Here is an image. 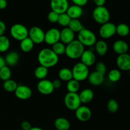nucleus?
Listing matches in <instances>:
<instances>
[{"label":"nucleus","instance_id":"obj_1","mask_svg":"<svg viewBox=\"0 0 130 130\" xmlns=\"http://www.w3.org/2000/svg\"><path fill=\"white\" fill-rule=\"evenodd\" d=\"M58 60V56L50 48H43L38 53V60L40 66L48 69L56 66Z\"/></svg>","mask_w":130,"mask_h":130},{"label":"nucleus","instance_id":"obj_2","mask_svg":"<svg viewBox=\"0 0 130 130\" xmlns=\"http://www.w3.org/2000/svg\"><path fill=\"white\" fill-rule=\"evenodd\" d=\"M85 46L77 39L67 44L66 47V55L71 59H77L81 58L85 51Z\"/></svg>","mask_w":130,"mask_h":130},{"label":"nucleus","instance_id":"obj_3","mask_svg":"<svg viewBox=\"0 0 130 130\" xmlns=\"http://www.w3.org/2000/svg\"><path fill=\"white\" fill-rule=\"evenodd\" d=\"M77 40L84 46H91L95 45L96 41V36L95 33L88 29L84 28L78 32Z\"/></svg>","mask_w":130,"mask_h":130},{"label":"nucleus","instance_id":"obj_4","mask_svg":"<svg viewBox=\"0 0 130 130\" xmlns=\"http://www.w3.org/2000/svg\"><path fill=\"white\" fill-rule=\"evenodd\" d=\"M92 16L95 22L102 25L109 22L110 14L105 6H96L93 11Z\"/></svg>","mask_w":130,"mask_h":130},{"label":"nucleus","instance_id":"obj_5","mask_svg":"<svg viewBox=\"0 0 130 130\" xmlns=\"http://www.w3.org/2000/svg\"><path fill=\"white\" fill-rule=\"evenodd\" d=\"M72 78L77 81H82L88 79L90 72L88 67L81 62H78L74 66L72 69Z\"/></svg>","mask_w":130,"mask_h":130},{"label":"nucleus","instance_id":"obj_6","mask_svg":"<svg viewBox=\"0 0 130 130\" xmlns=\"http://www.w3.org/2000/svg\"><path fill=\"white\" fill-rule=\"evenodd\" d=\"M10 34L14 39L21 41L29 36V30L23 24H15L10 28Z\"/></svg>","mask_w":130,"mask_h":130},{"label":"nucleus","instance_id":"obj_7","mask_svg":"<svg viewBox=\"0 0 130 130\" xmlns=\"http://www.w3.org/2000/svg\"><path fill=\"white\" fill-rule=\"evenodd\" d=\"M64 104L67 109L71 110H76L81 106L79 94L77 93L68 92L64 97Z\"/></svg>","mask_w":130,"mask_h":130},{"label":"nucleus","instance_id":"obj_8","mask_svg":"<svg viewBox=\"0 0 130 130\" xmlns=\"http://www.w3.org/2000/svg\"><path fill=\"white\" fill-rule=\"evenodd\" d=\"M45 32L38 26L32 27L29 30V38L34 44H41L44 41Z\"/></svg>","mask_w":130,"mask_h":130},{"label":"nucleus","instance_id":"obj_9","mask_svg":"<svg viewBox=\"0 0 130 130\" xmlns=\"http://www.w3.org/2000/svg\"><path fill=\"white\" fill-rule=\"evenodd\" d=\"M115 34H116V25L110 22L102 24L99 29V34L104 39L111 38Z\"/></svg>","mask_w":130,"mask_h":130},{"label":"nucleus","instance_id":"obj_10","mask_svg":"<svg viewBox=\"0 0 130 130\" xmlns=\"http://www.w3.org/2000/svg\"><path fill=\"white\" fill-rule=\"evenodd\" d=\"M60 39V30L57 28H51L45 32L44 41L48 44L53 45Z\"/></svg>","mask_w":130,"mask_h":130},{"label":"nucleus","instance_id":"obj_11","mask_svg":"<svg viewBox=\"0 0 130 130\" xmlns=\"http://www.w3.org/2000/svg\"><path fill=\"white\" fill-rule=\"evenodd\" d=\"M50 6L52 11L60 15L66 13L69 5L67 0H52L50 2Z\"/></svg>","mask_w":130,"mask_h":130},{"label":"nucleus","instance_id":"obj_12","mask_svg":"<svg viewBox=\"0 0 130 130\" xmlns=\"http://www.w3.org/2000/svg\"><path fill=\"white\" fill-rule=\"evenodd\" d=\"M37 89L40 93L43 95H50L54 91L52 81L48 79H43L39 81L37 85Z\"/></svg>","mask_w":130,"mask_h":130},{"label":"nucleus","instance_id":"obj_13","mask_svg":"<svg viewBox=\"0 0 130 130\" xmlns=\"http://www.w3.org/2000/svg\"><path fill=\"white\" fill-rule=\"evenodd\" d=\"M32 94V90L26 85H18L15 91V96L20 100H27L31 97Z\"/></svg>","mask_w":130,"mask_h":130},{"label":"nucleus","instance_id":"obj_14","mask_svg":"<svg viewBox=\"0 0 130 130\" xmlns=\"http://www.w3.org/2000/svg\"><path fill=\"white\" fill-rule=\"evenodd\" d=\"M75 111L76 118L80 121L86 122L90 119L91 117V110L90 108L85 105H81Z\"/></svg>","mask_w":130,"mask_h":130},{"label":"nucleus","instance_id":"obj_15","mask_svg":"<svg viewBox=\"0 0 130 130\" xmlns=\"http://www.w3.org/2000/svg\"><path fill=\"white\" fill-rule=\"evenodd\" d=\"M116 64L122 71H130V55L127 53L119 55L117 57Z\"/></svg>","mask_w":130,"mask_h":130},{"label":"nucleus","instance_id":"obj_16","mask_svg":"<svg viewBox=\"0 0 130 130\" xmlns=\"http://www.w3.org/2000/svg\"><path fill=\"white\" fill-rule=\"evenodd\" d=\"M75 33L68 27L60 30V41L64 44H68L74 40Z\"/></svg>","mask_w":130,"mask_h":130},{"label":"nucleus","instance_id":"obj_17","mask_svg":"<svg viewBox=\"0 0 130 130\" xmlns=\"http://www.w3.org/2000/svg\"><path fill=\"white\" fill-rule=\"evenodd\" d=\"M80 58H81V63L85 64L87 67L93 66L96 61V56L95 53L90 50L84 51Z\"/></svg>","mask_w":130,"mask_h":130},{"label":"nucleus","instance_id":"obj_18","mask_svg":"<svg viewBox=\"0 0 130 130\" xmlns=\"http://www.w3.org/2000/svg\"><path fill=\"white\" fill-rule=\"evenodd\" d=\"M112 48L115 53H118V55H122L127 53L129 49V46L125 41L119 39L114 42Z\"/></svg>","mask_w":130,"mask_h":130},{"label":"nucleus","instance_id":"obj_19","mask_svg":"<svg viewBox=\"0 0 130 130\" xmlns=\"http://www.w3.org/2000/svg\"><path fill=\"white\" fill-rule=\"evenodd\" d=\"M104 79H105L104 75L96 71H93V72H91L88 77L89 83L94 86H99V85H102L104 83Z\"/></svg>","mask_w":130,"mask_h":130},{"label":"nucleus","instance_id":"obj_20","mask_svg":"<svg viewBox=\"0 0 130 130\" xmlns=\"http://www.w3.org/2000/svg\"><path fill=\"white\" fill-rule=\"evenodd\" d=\"M83 8L76 5L69 6L66 13L69 15L71 19H78L83 15Z\"/></svg>","mask_w":130,"mask_h":130},{"label":"nucleus","instance_id":"obj_21","mask_svg":"<svg viewBox=\"0 0 130 130\" xmlns=\"http://www.w3.org/2000/svg\"><path fill=\"white\" fill-rule=\"evenodd\" d=\"M80 101L83 104H88L93 100L94 96V93L91 89L86 88L82 90L79 94Z\"/></svg>","mask_w":130,"mask_h":130},{"label":"nucleus","instance_id":"obj_22","mask_svg":"<svg viewBox=\"0 0 130 130\" xmlns=\"http://www.w3.org/2000/svg\"><path fill=\"white\" fill-rule=\"evenodd\" d=\"M54 125L57 130H69L71 127V124L68 119L62 117L55 119Z\"/></svg>","mask_w":130,"mask_h":130},{"label":"nucleus","instance_id":"obj_23","mask_svg":"<svg viewBox=\"0 0 130 130\" xmlns=\"http://www.w3.org/2000/svg\"><path fill=\"white\" fill-rule=\"evenodd\" d=\"M19 60V55L17 52H11L8 53L5 58L6 64L10 66H15Z\"/></svg>","mask_w":130,"mask_h":130},{"label":"nucleus","instance_id":"obj_24","mask_svg":"<svg viewBox=\"0 0 130 130\" xmlns=\"http://www.w3.org/2000/svg\"><path fill=\"white\" fill-rule=\"evenodd\" d=\"M95 50L96 53L100 56H104L108 51V45L104 40H99L95 44Z\"/></svg>","mask_w":130,"mask_h":130},{"label":"nucleus","instance_id":"obj_25","mask_svg":"<svg viewBox=\"0 0 130 130\" xmlns=\"http://www.w3.org/2000/svg\"><path fill=\"white\" fill-rule=\"evenodd\" d=\"M34 43L32 41V40L29 37L22 40L20 43V49L25 53L30 52L34 48Z\"/></svg>","mask_w":130,"mask_h":130},{"label":"nucleus","instance_id":"obj_26","mask_svg":"<svg viewBox=\"0 0 130 130\" xmlns=\"http://www.w3.org/2000/svg\"><path fill=\"white\" fill-rule=\"evenodd\" d=\"M58 77H59L60 81H67L71 80L72 78V70L69 69V68H62L58 72Z\"/></svg>","mask_w":130,"mask_h":130},{"label":"nucleus","instance_id":"obj_27","mask_svg":"<svg viewBox=\"0 0 130 130\" xmlns=\"http://www.w3.org/2000/svg\"><path fill=\"white\" fill-rule=\"evenodd\" d=\"M34 74L35 77L38 79H40V81L45 79L48 74V69L43 67V66H39L37 67L34 70Z\"/></svg>","mask_w":130,"mask_h":130},{"label":"nucleus","instance_id":"obj_28","mask_svg":"<svg viewBox=\"0 0 130 130\" xmlns=\"http://www.w3.org/2000/svg\"><path fill=\"white\" fill-rule=\"evenodd\" d=\"M130 29L128 25L124 23L118 24L116 25V34L121 37H126L129 34Z\"/></svg>","mask_w":130,"mask_h":130},{"label":"nucleus","instance_id":"obj_29","mask_svg":"<svg viewBox=\"0 0 130 130\" xmlns=\"http://www.w3.org/2000/svg\"><path fill=\"white\" fill-rule=\"evenodd\" d=\"M68 27L71 29L74 33H78L79 32H80L83 29L85 28L83 25L82 23L78 19H71L68 25Z\"/></svg>","mask_w":130,"mask_h":130},{"label":"nucleus","instance_id":"obj_30","mask_svg":"<svg viewBox=\"0 0 130 130\" xmlns=\"http://www.w3.org/2000/svg\"><path fill=\"white\" fill-rule=\"evenodd\" d=\"M3 86L4 90L7 92H15L17 88L18 85L16 81L10 79L7 81H4Z\"/></svg>","mask_w":130,"mask_h":130},{"label":"nucleus","instance_id":"obj_31","mask_svg":"<svg viewBox=\"0 0 130 130\" xmlns=\"http://www.w3.org/2000/svg\"><path fill=\"white\" fill-rule=\"evenodd\" d=\"M80 88V83L79 81L72 79L67 83V89L70 93H77Z\"/></svg>","mask_w":130,"mask_h":130},{"label":"nucleus","instance_id":"obj_32","mask_svg":"<svg viewBox=\"0 0 130 130\" xmlns=\"http://www.w3.org/2000/svg\"><path fill=\"white\" fill-rule=\"evenodd\" d=\"M66 44L62 43L61 41H58L53 45H52V50L55 54H57L58 56L64 54L66 53Z\"/></svg>","mask_w":130,"mask_h":130},{"label":"nucleus","instance_id":"obj_33","mask_svg":"<svg viewBox=\"0 0 130 130\" xmlns=\"http://www.w3.org/2000/svg\"><path fill=\"white\" fill-rule=\"evenodd\" d=\"M10 46V41L8 38L5 36H0V52L3 53L9 49Z\"/></svg>","mask_w":130,"mask_h":130},{"label":"nucleus","instance_id":"obj_34","mask_svg":"<svg viewBox=\"0 0 130 130\" xmlns=\"http://www.w3.org/2000/svg\"><path fill=\"white\" fill-rule=\"evenodd\" d=\"M121 77V73L120 71L116 69H112L108 74V78L111 82L116 83L118 82Z\"/></svg>","mask_w":130,"mask_h":130},{"label":"nucleus","instance_id":"obj_35","mask_svg":"<svg viewBox=\"0 0 130 130\" xmlns=\"http://www.w3.org/2000/svg\"><path fill=\"white\" fill-rule=\"evenodd\" d=\"M11 76V71L9 67L5 66L0 69V79L5 81L10 79Z\"/></svg>","mask_w":130,"mask_h":130},{"label":"nucleus","instance_id":"obj_36","mask_svg":"<svg viewBox=\"0 0 130 130\" xmlns=\"http://www.w3.org/2000/svg\"><path fill=\"white\" fill-rule=\"evenodd\" d=\"M71 20V19L69 17V15L66 13H62L59 15L58 23L62 26L67 27H68Z\"/></svg>","mask_w":130,"mask_h":130},{"label":"nucleus","instance_id":"obj_37","mask_svg":"<svg viewBox=\"0 0 130 130\" xmlns=\"http://www.w3.org/2000/svg\"><path fill=\"white\" fill-rule=\"evenodd\" d=\"M107 109L110 113H116L119 109V104L115 99H110L107 103Z\"/></svg>","mask_w":130,"mask_h":130},{"label":"nucleus","instance_id":"obj_38","mask_svg":"<svg viewBox=\"0 0 130 130\" xmlns=\"http://www.w3.org/2000/svg\"><path fill=\"white\" fill-rule=\"evenodd\" d=\"M48 21L52 23L58 22V17H59V14L53 11H50L48 14Z\"/></svg>","mask_w":130,"mask_h":130},{"label":"nucleus","instance_id":"obj_39","mask_svg":"<svg viewBox=\"0 0 130 130\" xmlns=\"http://www.w3.org/2000/svg\"><path fill=\"white\" fill-rule=\"evenodd\" d=\"M96 71L105 76L107 72V67L104 62H98L96 64Z\"/></svg>","mask_w":130,"mask_h":130},{"label":"nucleus","instance_id":"obj_40","mask_svg":"<svg viewBox=\"0 0 130 130\" xmlns=\"http://www.w3.org/2000/svg\"><path fill=\"white\" fill-rule=\"evenodd\" d=\"M72 2L74 3V5H76L82 8L83 6H85L87 4L88 1L87 0H73Z\"/></svg>","mask_w":130,"mask_h":130},{"label":"nucleus","instance_id":"obj_41","mask_svg":"<svg viewBox=\"0 0 130 130\" xmlns=\"http://www.w3.org/2000/svg\"><path fill=\"white\" fill-rule=\"evenodd\" d=\"M21 128L23 130H30L31 129V124L29 122L24 121L21 123Z\"/></svg>","mask_w":130,"mask_h":130},{"label":"nucleus","instance_id":"obj_42","mask_svg":"<svg viewBox=\"0 0 130 130\" xmlns=\"http://www.w3.org/2000/svg\"><path fill=\"white\" fill-rule=\"evenodd\" d=\"M6 24L2 20H0V36H4L6 31Z\"/></svg>","mask_w":130,"mask_h":130},{"label":"nucleus","instance_id":"obj_43","mask_svg":"<svg viewBox=\"0 0 130 130\" xmlns=\"http://www.w3.org/2000/svg\"><path fill=\"white\" fill-rule=\"evenodd\" d=\"M52 83H53V87L55 89H58L60 88L62 86V81L60 79H55L53 81H52Z\"/></svg>","mask_w":130,"mask_h":130},{"label":"nucleus","instance_id":"obj_44","mask_svg":"<svg viewBox=\"0 0 130 130\" xmlns=\"http://www.w3.org/2000/svg\"><path fill=\"white\" fill-rule=\"evenodd\" d=\"M94 3L96 5V6H104L106 1L105 0H95Z\"/></svg>","mask_w":130,"mask_h":130},{"label":"nucleus","instance_id":"obj_45","mask_svg":"<svg viewBox=\"0 0 130 130\" xmlns=\"http://www.w3.org/2000/svg\"><path fill=\"white\" fill-rule=\"evenodd\" d=\"M7 1L6 0H0V9H5L7 6Z\"/></svg>","mask_w":130,"mask_h":130},{"label":"nucleus","instance_id":"obj_46","mask_svg":"<svg viewBox=\"0 0 130 130\" xmlns=\"http://www.w3.org/2000/svg\"><path fill=\"white\" fill-rule=\"evenodd\" d=\"M5 66H6V63H5V58L0 55V69Z\"/></svg>","mask_w":130,"mask_h":130},{"label":"nucleus","instance_id":"obj_47","mask_svg":"<svg viewBox=\"0 0 130 130\" xmlns=\"http://www.w3.org/2000/svg\"><path fill=\"white\" fill-rule=\"evenodd\" d=\"M30 130H43L42 128H39V127H32L31 129Z\"/></svg>","mask_w":130,"mask_h":130}]
</instances>
